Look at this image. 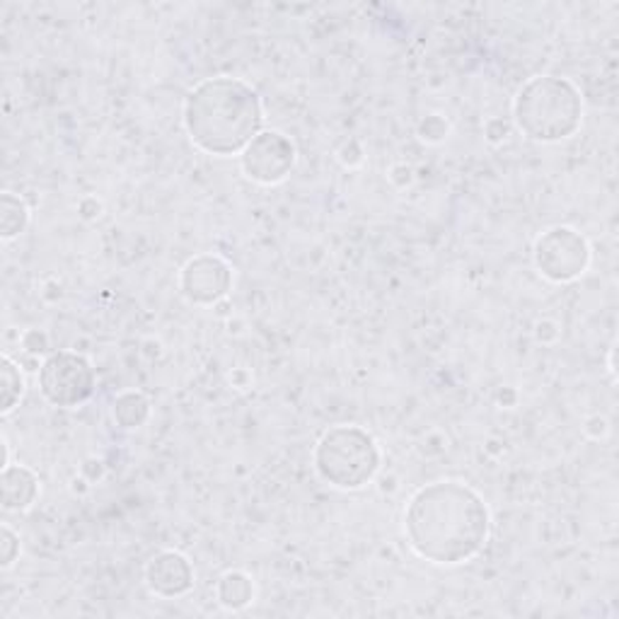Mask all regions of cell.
<instances>
[{
    "label": "cell",
    "instance_id": "1",
    "mask_svg": "<svg viewBox=\"0 0 619 619\" xmlns=\"http://www.w3.org/2000/svg\"><path fill=\"white\" fill-rule=\"evenodd\" d=\"M489 527L484 499L458 479L421 487L404 513V535L416 557L440 566L474 559L487 545Z\"/></svg>",
    "mask_w": 619,
    "mask_h": 619
},
{
    "label": "cell",
    "instance_id": "2",
    "mask_svg": "<svg viewBox=\"0 0 619 619\" xmlns=\"http://www.w3.org/2000/svg\"><path fill=\"white\" fill-rule=\"evenodd\" d=\"M262 99L255 87L239 78H206L186 95L184 129L209 156H239L262 134Z\"/></svg>",
    "mask_w": 619,
    "mask_h": 619
},
{
    "label": "cell",
    "instance_id": "3",
    "mask_svg": "<svg viewBox=\"0 0 619 619\" xmlns=\"http://www.w3.org/2000/svg\"><path fill=\"white\" fill-rule=\"evenodd\" d=\"M513 119L530 141L559 143L580 129L584 99L572 81L559 75H537L517 93Z\"/></svg>",
    "mask_w": 619,
    "mask_h": 619
},
{
    "label": "cell",
    "instance_id": "4",
    "mask_svg": "<svg viewBox=\"0 0 619 619\" xmlns=\"http://www.w3.org/2000/svg\"><path fill=\"white\" fill-rule=\"evenodd\" d=\"M314 470L327 484L356 491L373 482L381 470V448L361 426L341 424L324 431L312 452Z\"/></svg>",
    "mask_w": 619,
    "mask_h": 619
},
{
    "label": "cell",
    "instance_id": "5",
    "mask_svg": "<svg viewBox=\"0 0 619 619\" xmlns=\"http://www.w3.org/2000/svg\"><path fill=\"white\" fill-rule=\"evenodd\" d=\"M95 369L75 351H56L40 369V389L49 404L61 409L81 407L95 395Z\"/></svg>",
    "mask_w": 619,
    "mask_h": 619
},
{
    "label": "cell",
    "instance_id": "6",
    "mask_svg": "<svg viewBox=\"0 0 619 619\" xmlns=\"http://www.w3.org/2000/svg\"><path fill=\"white\" fill-rule=\"evenodd\" d=\"M535 267L552 284L576 281L590 264L588 239L568 225L549 227L535 243Z\"/></svg>",
    "mask_w": 619,
    "mask_h": 619
},
{
    "label": "cell",
    "instance_id": "7",
    "mask_svg": "<svg viewBox=\"0 0 619 619\" xmlns=\"http://www.w3.org/2000/svg\"><path fill=\"white\" fill-rule=\"evenodd\" d=\"M296 166V146L281 131H262L243 153L239 168L252 182L271 186L284 182Z\"/></svg>",
    "mask_w": 619,
    "mask_h": 619
},
{
    "label": "cell",
    "instance_id": "8",
    "mask_svg": "<svg viewBox=\"0 0 619 619\" xmlns=\"http://www.w3.org/2000/svg\"><path fill=\"white\" fill-rule=\"evenodd\" d=\"M233 288V271L216 255H199L184 264L180 274V290L192 306H216Z\"/></svg>",
    "mask_w": 619,
    "mask_h": 619
},
{
    "label": "cell",
    "instance_id": "9",
    "mask_svg": "<svg viewBox=\"0 0 619 619\" xmlns=\"http://www.w3.org/2000/svg\"><path fill=\"white\" fill-rule=\"evenodd\" d=\"M146 586L158 598H182L194 588V568L180 552H160L146 566Z\"/></svg>",
    "mask_w": 619,
    "mask_h": 619
},
{
    "label": "cell",
    "instance_id": "10",
    "mask_svg": "<svg viewBox=\"0 0 619 619\" xmlns=\"http://www.w3.org/2000/svg\"><path fill=\"white\" fill-rule=\"evenodd\" d=\"M40 497V477L30 467L10 465L0 474V501L6 511H28Z\"/></svg>",
    "mask_w": 619,
    "mask_h": 619
},
{
    "label": "cell",
    "instance_id": "11",
    "mask_svg": "<svg viewBox=\"0 0 619 619\" xmlns=\"http://www.w3.org/2000/svg\"><path fill=\"white\" fill-rule=\"evenodd\" d=\"M216 596L225 610H245L252 598H255V586H252V578L247 574L227 572L218 580Z\"/></svg>",
    "mask_w": 619,
    "mask_h": 619
},
{
    "label": "cell",
    "instance_id": "12",
    "mask_svg": "<svg viewBox=\"0 0 619 619\" xmlns=\"http://www.w3.org/2000/svg\"><path fill=\"white\" fill-rule=\"evenodd\" d=\"M114 421H117L126 431L131 428H141L150 419V399L143 393H124L114 399Z\"/></svg>",
    "mask_w": 619,
    "mask_h": 619
},
{
    "label": "cell",
    "instance_id": "13",
    "mask_svg": "<svg viewBox=\"0 0 619 619\" xmlns=\"http://www.w3.org/2000/svg\"><path fill=\"white\" fill-rule=\"evenodd\" d=\"M30 225V211L24 206V201L15 194L6 192L0 196V237L12 239L28 231Z\"/></svg>",
    "mask_w": 619,
    "mask_h": 619
},
{
    "label": "cell",
    "instance_id": "14",
    "mask_svg": "<svg viewBox=\"0 0 619 619\" xmlns=\"http://www.w3.org/2000/svg\"><path fill=\"white\" fill-rule=\"evenodd\" d=\"M0 412L8 414L24 393V377L10 356L0 359Z\"/></svg>",
    "mask_w": 619,
    "mask_h": 619
},
{
    "label": "cell",
    "instance_id": "15",
    "mask_svg": "<svg viewBox=\"0 0 619 619\" xmlns=\"http://www.w3.org/2000/svg\"><path fill=\"white\" fill-rule=\"evenodd\" d=\"M448 131H450V126H448V121L444 117H440V114H431V117H426L419 124V136L424 138L426 143L444 141V138L448 136Z\"/></svg>",
    "mask_w": 619,
    "mask_h": 619
},
{
    "label": "cell",
    "instance_id": "16",
    "mask_svg": "<svg viewBox=\"0 0 619 619\" xmlns=\"http://www.w3.org/2000/svg\"><path fill=\"white\" fill-rule=\"evenodd\" d=\"M0 545H3V549H0V566L10 568L20 557V537L12 533L10 525H3V530H0Z\"/></svg>",
    "mask_w": 619,
    "mask_h": 619
},
{
    "label": "cell",
    "instance_id": "17",
    "mask_svg": "<svg viewBox=\"0 0 619 619\" xmlns=\"http://www.w3.org/2000/svg\"><path fill=\"white\" fill-rule=\"evenodd\" d=\"M22 346L28 349L30 353H44L46 346H49L46 334H42L40 330H30L28 334L22 337Z\"/></svg>",
    "mask_w": 619,
    "mask_h": 619
},
{
    "label": "cell",
    "instance_id": "18",
    "mask_svg": "<svg viewBox=\"0 0 619 619\" xmlns=\"http://www.w3.org/2000/svg\"><path fill=\"white\" fill-rule=\"evenodd\" d=\"M586 434L596 440L605 438V434H608V421H605L602 416H593V419H588L586 424Z\"/></svg>",
    "mask_w": 619,
    "mask_h": 619
},
{
    "label": "cell",
    "instance_id": "19",
    "mask_svg": "<svg viewBox=\"0 0 619 619\" xmlns=\"http://www.w3.org/2000/svg\"><path fill=\"white\" fill-rule=\"evenodd\" d=\"M0 467H10V446H8V440L6 438H0Z\"/></svg>",
    "mask_w": 619,
    "mask_h": 619
}]
</instances>
